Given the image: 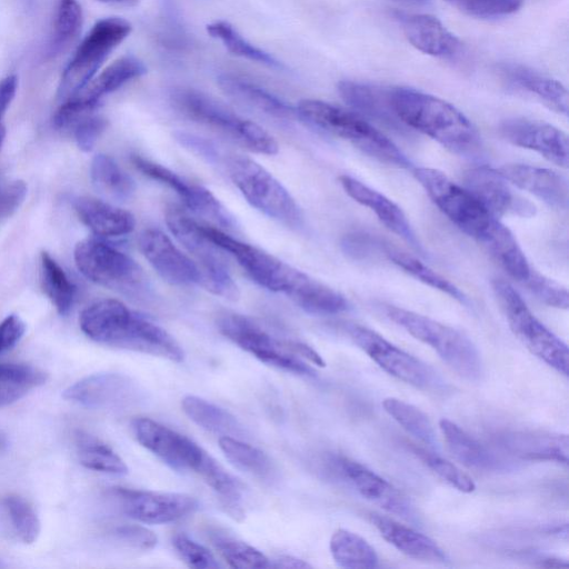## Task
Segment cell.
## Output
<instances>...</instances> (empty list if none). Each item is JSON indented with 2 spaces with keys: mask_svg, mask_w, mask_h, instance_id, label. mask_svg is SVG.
I'll return each mask as SVG.
<instances>
[{
  "mask_svg": "<svg viewBox=\"0 0 569 569\" xmlns=\"http://www.w3.org/2000/svg\"><path fill=\"white\" fill-rule=\"evenodd\" d=\"M201 227L261 287L287 295L297 306L312 315L328 316L339 308L341 297L335 289L214 226L201 223Z\"/></svg>",
  "mask_w": 569,
  "mask_h": 569,
  "instance_id": "obj_1",
  "label": "cell"
},
{
  "mask_svg": "<svg viewBox=\"0 0 569 569\" xmlns=\"http://www.w3.org/2000/svg\"><path fill=\"white\" fill-rule=\"evenodd\" d=\"M82 332L91 340L174 362L184 359L179 342L163 328L114 299L99 300L80 315Z\"/></svg>",
  "mask_w": 569,
  "mask_h": 569,
  "instance_id": "obj_2",
  "label": "cell"
},
{
  "mask_svg": "<svg viewBox=\"0 0 569 569\" xmlns=\"http://www.w3.org/2000/svg\"><path fill=\"white\" fill-rule=\"evenodd\" d=\"M391 108L407 127L436 140L451 152L472 157L481 148L480 134L455 106L407 87L388 89Z\"/></svg>",
  "mask_w": 569,
  "mask_h": 569,
  "instance_id": "obj_3",
  "label": "cell"
},
{
  "mask_svg": "<svg viewBox=\"0 0 569 569\" xmlns=\"http://www.w3.org/2000/svg\"><path fill=\"white\" fill-rule=\"evenodd\" d=\"M296 109L300 119L349 141L367 156L397 168H410L406 154L356 111L316 99L301 100Z\"/></svg>",
  "mask_w": 569,
  "mask_h": 569,
  "instance_id": "obj_4",
  "label": "cell"
},
{
  "mask_svg": "<svg viewBox=\"0 0 569 569\" xmlns=\"http://www.w3.org/2000/svg\"><path fill=\"white\" fill-rule=\"evenodd\" d=\"M170 101L188 119L218 131L251 151L270 156L278 152V143L264 129L202 91L176 87L170 91Z\"/></svg>",
  "mask_w": 569,
  "mask_h": 569,
  "instance_id": "obj_5",
  "label": "cell"
},
{
  "mask_svg": "<svg viewBox=\"0 0 569 569\" xmlns=\"http://www.w3.org/2000/svg\"><path fill=\"white\" fill-rule=\"evenodd\" d=\"M74 262L90 281L137 302H149L153 288L143 269L128 254L103 241L86 239L74 248Z\"/></svg>",
  "mask_w": 569,
  "mask_h": 569,
  "instance_id": "obj_6",
  "label": "cell"
},
{
  "mask_svg": "<svg viewBox=\"0 0 569 569\" xmlns=\"http://www.w3.org/2000/svg\"><path fill=\"white\" fill-rule=\"evenodd\" d=\"M386 316L409 335L430 346L438 356L460 377L478 381L482 375V361L475 343L461 331L427 316L385 306Z\"/></svg>",
  "mask_w": 569,
  "mask_h": 569,
  "instance_id": "obj_7",
  "label": "cell"
},
{
  "mask_svg": "<svg viewBox=\"0 0 569 569\" xmlns=\"http://www.w3.org/2000/svg\"><path fill=\"white\" fill-rule=\"evenodd\" d=\"M223 166L247 201L268 217L299 229L301 210L287 189L254 160L239 154L226 157Z\"/></svg>",
  "mask_w": 569,
  "mask_h": 569,
  "instance_id": "obj_8",
  "label": "cell"
},
{
  "mask_svg": "<svg viewBox=\"0 0 569 569\" xmlns=\"http://www.w3.org/2000/svg\"><path fill=\"white\" fill-rule=\"evenodd\" d=\"M166 223L176 239L194 258L201 272L200 286L217 296L237 300L239 288L229 273L222 254L226 251L206 234L201 223L174 204L166 209Z\"/></svg>",
  "mask_w": 569,
  "mask_h": 569,
  "instance_id": "obj_9",
  "label": "cell"
},
{
  "mask_svg": "<svg viewBox=\"0 0 569 569\" xmlns=\"http://www.w3.org/2000/svg\"><path fill=\"white\" fill-rule=\"evenodd\" d=\"M219 331L261 362L301 376H315L313 368L299 356L300 341L282 339L246 316L223 312L217 319Z\"/></svg>",
  "mask_w": 569,
  "mask_h": 569,
  "instance_id": "obj_10",
  "label": "cell"
},
{
  "mask_svg": "<svg viewBox=\"0 0 569 569\" xmlns=\"http://www.w3.org/2000/svg\"><path fill=\"white\" fill-rule=\"evenodd\" d=\"M492 290L515 336L539 359L568 377V346L528 308L519 292L506 280H492Z\"/></svg>",
  "mask_w": 569,
  "mask_h": 569,
  "instance_id": "obj_11",
  "label": "cell"
},
{
  "mask_svg": "<svg viewBox=\"0 0 569 569\" xmlns=\"http://www.w3.org/2000/svg\"><path fill=\"white\" fill-rule=\"evenodd\" d=\"M131 31V23L121 17L98 20L64 68L58 87V98L64 101L76 96Z\"/></svg>",
  "mask_w": 569,
  "mask_h": 569,
  "instance_id": "obj_12",
  "label": "cell"
},
{
  "mask_svg": "<svg viewBox=\"0 0 569 569\" xmlns=\"http://www.w3.org/2000/svg\"><path fill=\"white\" fill-rule=\"evenodd\" d=\"M413 176L433 203L462 232L481 241L497 217L465 187L433 168H415Z\"/></svg>",
  "mask_w": 569,
  "mask_h": 569,
  "instance_id": "obj_13",
  "label": "cell"
},
{
  "mask_svg": "<svg viewBox=\"0 0 569 569\" xmlns=\"http://www.w3.org/2000/svg\"><path fill=\"white\" fill-rule=\"evenodd\" d=\"M345 330L350 339L390 376L423 390L440 386L441 381L431 367L392 345L376 331L356 323H347Z\"/></svg>",
  "mask_w": 569,
  "mask_h": 569,
  "instance_id": "obj_14",
  "label": "cell"
},
{
  "mask_svg": "<svg viewBox=\"0 0 569 569\" xmlns=\"http://www.w3.org/2000/svg\"><path fill=\"white\" fill-rule=\"evenodd\" d=\"M136 440L162 462L177 471L199 473L209 453L189 437L152 419L131 422Z\"/></svg>",
  "mask_w": 569,
  "mask_h": 569,
  "instance_id": "obj_15",
  "label": "cell"
},
{
  "mask_svg": "<svg viewBox=\"0 0 569 569\" xmlns=\"http://www.w3.org/2000/svg\"><path fill=\"white\" fill-rule=\"evenodd\" d=\"M131 162L144 176L174 190L190 210L210 220L214 227L219 226V229L230 232L239 230L234 216L204 187L139 154H132Z\"/></svg>",
  "mask_w": 569,
  "mask_h": 569,
  "instance_id": "obj_16",
  "label": "cell"
},
{
  "mask_svg": "<svg viewBox=\"0 0 569 569\" xmlns=\"http://www.w3.org/2000/svg\"><path fill=\"white\" fill-rule=\"evenodd\" d=\"M110 493L123 515L142 523L174 522L199 507L194 497L182 492L113 488Z\"/></svg>",
  "mask_w": 569,
  "mask_h": 569,
  "instance_id": "obj_17",
  "label": "cell"
},
{
  "mask_svg": "<svg viewBox=\"0 0 569 569\" xmlns=\"http://www.w3.org/2000/svg\"><path fill=\"white\" fill-rule=\"evenodd\" d=\"M463 181V187L497 218L506 214L530 218L536 214V206L516 193L496 168H471L465 172Z\"/></svg>",
  "mask_w": 569,
  "mask_h": 569,
  "instance_id": "obj_18",
  "label": "cell"
},
{
  "mask_svg": "<svg viewBox=\"0 0 569 569\" xmlns=\"http://www.w3.org/2000/svg\"><path fill=\"white\" fill-rule=\"evenodd\" d=\"M138 385L118 372H99L87 376L69 386L63 398L93 409L121 408L139 399Z\"/></svg>",
  "mask_w": 569,
  "mask_h": 569,
  "instance_id": "obj_19",
  "label": "cell"
},
{
  "mask_svg": "<svg viewBox=\"0 0 569 569\" xmlns=\"http://www.w3.org/2000/svg\"><path fill=\"white\" fill-rule=\"evenodd\" d=\"M499 132L508 142L536 151L548 161L568 168V136L561 129L539 120L512 118L500 124Z\"/></svg>",
  "mask_w": 569,
  "mask_h": 569,
  "instance_id": "obj_20",
  "label": "cell"
},
{
  "mask_svg": "<svg viewBox=\"0 0 569 569\" xmlns=\"http://www.w3.org/2000/svg\"><path fill=\"white\" fill-rule=\"evenodd\" d=\"M337 462L343 478L362 498L389 513L418 522V515L408 497L389 481L351 459L340 458Z\"/></svg>",
  "mask_w": 569,
  "mask_h": 569,
  "instance_id": "obj_21",
  "label": "cell"
},
{
  "mask_svg": "<svg viewBox=\"0 0 569 569\" xmlns=\"http://www.w3.org/2000/svg\"><path fill=\"white\" fill-rule=\"evenodd\" d=\"M139 247L157 273L170 284H200L197 263L178 249L170 238L158 229H147L139 237Z\"/></svg>",
  "mask_w": 569,
  "mask_h": 569,
  "instance_id": "obj_22",
  "label": "cell"
},
{
  "mask_svg": "<svg viewBox=\"0 0 569 569\" xmlns=\"http://www.w3.org/2000/svg\"><path fill=\"white\" fill-rule=\"evenodd\" d=\"M339 182L349 197L373 211L390 231L406 241L413 250L425 254L407 216L397 203L353 177L342 174L339 177Z\"/></svg>",
  "mask_w": 569,
  "mask_h": 569,
  "instance_id": "obj_23",
  "label": "cell"
},
{
  "mask_svg": "<svg viewBox=\"0 0 569 569\" xmlns=\"http://www.w3.org/2000/svg\"><path fill=\"white\" fill-rule=\"evenodd\" d=\"M395 18L399 21L407 40L417 50L441 59H450L458 54L461 42L436 17L427 13H406L397 11Z\"/></svg>",
  "mask_w": 569,
  "mask_h": 569,
  "instance_id": "obj_24",
  "label": "cell"
},
{
  "mask_svg": "<svg viewBox=\"0 0 569 569\" xmlns=\"http://www.w3.org/2000/svg\"><path fill=\"white\" fill-rule=\"evenodd\" d=\"M510 183L556 209H567L568 180L559 172L530 164L512 163L496 168Z\"/></svg>",
  "mask_w": 569,
  "mask_h": 569,
  "instance_id": "obj_25",
  "label": "cell"
},
{
  "mask_svg": "<svg viewBox=\"0 0 569 569\" xmlns=\"http://www.w3.org/2000/svg\"><path fill=\"white\" fill-rule=\"evenodd\" d=\"M369 519L381 537L403 555L433 563L449 561L445 550L427 535L378 513H370Z\"/></svg>",
  "mask_w": 569,
  "mask_h": 569,
  "instance_id": "obj_26",
  "label": "cell"
},
{
  "mask_svg": "<svg viewBox=\"0 0 569 569\" xmlns=\"http://www.w3.org/2000/svg\"><path fill=\"white\" fill-rule=\"evenodd\" d=\"M337 88L342 100L360 116L396 131L407 129L391 108L388 89L352 80H342Z\"/></svg>",
  "mask_w": 569,
  "mask_h": 569,
  "instance_id": "obj_27",
  "label": "cell"
},
{
  "mask_svg": "<svg viewBox=\"0 0 569 569\" xmlns=\"http://www.w3.org/2000/svg\"><path fill=\"white\" fill-rule=\"evenodd\" d=\"M218 86L238 103L276 119L299 118L297 109L270 91L234 73H220Z\"/></svg>",
  "mask_w": 569,
  "mask_h": 569,
  "instance_id": "obj_28",
  "label": "cell"
},
{
  "mask_svg": "<svg viewBox=\"0 0 569 569\" xmlns=\"http://www.w3.org/2000/svg\"><path fill=\"white\" fill-rule=\"evenodd\" d=\"M73 208L79 219L99 237H120L136 226L131 212L92 197H77Z\"/></svg>",
  "mask_w": 569,
  "mask_h": 569,
  "instance_id": "obj_29",
  "label": "cell"
},
{
  "mask_svg": "<svg viewBox=\"0 0 569 569\" xmlns=\"http://www.w3.org/2000/svg\"><path fill=\"white\" fill-rule=\"evenodd\" d=\"M500 441L509 452L519 458L568 465L569 440L567 435L513 431L502 435Z\"/></svg>",
  "mask_w": 569,
  "mask_h": 569,
  "instance_id": "obj_30",
  "label": "cell"
},
{
  "mask_svg": "<svg viewBox=\"0 0 569 569\" xmlns=\"http://www.w3.org/2000/svg\"><path fill=\"white\" fill-rule=\"evenodd\" d=\"M499 70L513 86L533 94L553 111L568 114V91L560 81L518 63H502Z\"/></svg>",
  "mask_w": 569,
  "mask_h": 569,
  "instance_id": "obj_31",
  "label": "cell"
},
{
  "mask_svg": "<svg viewBox=\"0 0 569 569\" xmlns=\"http://www.w3.org/2000/svg\"><path fill=\"white\" fill-rule=\"evenodd\" d=\"M146 73L143 61L131 54L123 56L96 74L72 98L97 108L104 96Z\"/></svg>",
  "mask_w": 569,
  "mask_h": 569,
  "instance_id": "obj_32",
  "label": "cell"
},
{
  "mask_svg": "<svg viewBox=\"0 0 569 569\" xmlns=\"http://www.w3.org/2000/svg\"><path fill=\"white\" fill-rule=\"evenodd\" d=\"M480 243L488 249L512 279L522 283L528 279L532 268L516 237L499 218L495 220Z\"/></svg>",
  "mask_w": 569,
  "mask_h": 569,
  "instance_id": "obj_33",
  "label": "cell"
},
{
  "mask_svg": "<svg viewBox=\"0 0 569 569\" xmlns=\"http://www.w3.org/2000/svg\"><path fill=\"white\" fill-rule=\"evenodd\" d=\"M439 429L450 452L466 467L485 471L500 467L492 452L451 420L440 419Z\"/></svg>",
  "mask_w": 569,
  "mask_h": 569,
  "instance_id": "obj_34",
  "label": "cell"
},
{
  "mask_svg": "<svg viewBox=\"0 0 569 569\" xmlns=\"http://www.w3.org/2000/svg\"><path fill=\"white\" fill-rule=\"evenodd\" d=\"M219 447L237 469L268 483L278 480V469L264 451L229 436L219 438Z\"/></svg>",
  "mask_w": 569,
  "mask_h": 569,
  "instance_id": "obj_35",
  "label": "cell"
},
{
  "mask_svg": "<svg viewBox=\"0 0 569 569\" xmlns=\"http://www.w3.org/2000/svg\"><path fill=\"white\" fill-rule=\"evenodd\" d=\"M183 412L200 428L221 436L241 439L246 430L228 410L197 396H186L181 401Z\"/></svg>",
  "mask_w": 569,
  "mask_h": 569,
  "instance_id": "obj_36",
  "label": "cell"
},
{
  "mask_svg": "<svg viewBox=\"0 0 569 569\" xmlns=\"http://www.w3.org/2000/svg\"><path fill=\"white\" fill-rule=\"evenodd\" d=\"M330 553L342 568H376L379 558L375 548L361 536L339 528L330 538Z\"/></svg>",
  "mask_w": 569,
  "mask_h": 569,
  "instance_id": "obj_37",
  "label": "cell"
},
{
  "mask_svg": "<svg viewBox=\"0 0 569 569\" xmlns=\"http://www.w3.org/2000/svg\"><path fill=\"white\" fill-rule=\"evenodd\" d=\"M93 186L106 197L116 201H127L136 191L133 179L107 154H96L90 166Z\"/></svg>",
  "mask_w": 569,
  "mask_h": 569,
  "instance_id": "obj_38",
  "label": "cell"
},
{
  "mask_svg": "<svg viewBox=\"0 0 569 569\" xmlns=\"http://www.w3.org/2000/svg\"><path fill=\"white\" fill-rule=\"evenodd\" d=\"M74 442L79 461L83 467L116 476L128 473V467L123 459L93 435L77 430Z\"/></svg>",
  "mask_w": 569,
  "mask_h": 569,
  "instance_id": "obj_39",
  "label": "cell"
},
{
  "mask_svg": "<svg viewBox=\"0 0 569 569\" xmlns=\"http://www.w3.org/2000/svg\"><path fill=\"white\" fill-rule=\"evenodd\" d=\"M210 37L219 40L232 54L263 64L268 68L284 70L286 66L269 52L253 46L234 27L224 20H216L206 26Z\"/></svg>",
  "mask_w": 569,
  "mask_h": 569,
  "instance_id": "obj_40",
  "label": "cell"
},
{
  "mask_svg": "<svg viewBox=\"0 0 569 569\" xmlns=\"http://www.w3.org/2000/svg\"><path fill=\"white\" fill-rule=\"evenodd\" d=\"M46 380V372L33 366L0 363V408L21 399Z\"/></svg>",
  "mask_w": 569,
  "mask_h": 569,
  "instance_id": "obj_41",
  "label": "cell"
},
{
  "mask_svg": "<svg viewBox=\"0 0 569 569\" xmlns=\"http://www.w3.org/2000/svg\"><path fill=\"white\" fill-rule=\"evenodd\" d=\"M386 254L395 264L417 280L450 296L463 306H470V300L462 290L433 271L413 254L392 247H387Z\"/></svg>",
  "mask_w": 569,
  "mask_h": 569,
  "instance_id": "obj_42",
  "label": "cell"
},
{
  "mask_svg": "<svg viewBox=\"0 0 569 569\" xmlns=\"http://www.w3.org/2000/svg\"><path fill=\"white\" fill-rule=\"evenodd\" d=\"M41 283L46 296L59 315L70 312L76 297V287L60 264L47 252L40 254Z\"/></svg>",
  "mask_w": 569,
  "mask_h": 569,
  "instance_id": "obj_43",
  "label": "cell"
},
{
  "mask_svg": "<svg viewBox=\"0 0 569 569\" xmlns=\"http://www.w3.org/2000/svg\"><path fill=\"white\" fill-rule=\"evenodd\" d=\"M381 405L385 411L409 435L431 448L437 447L433 426L423 411L393 397L385 398Z\"/></svg>",
  "mask_w": 569,
  "mask_h": 569,
  "instance_id": "obj_44",
  "label": "cell"
},
{
  "mask_svg": "<svg viewBox=\"0 0 569 569\" xmlns=\"http://www.w3.org/2000/svg\"><path fill=\"white\" fill-rule=\"evenodd\" d=\"M210 539L222 558L232 568H271V560L260 550L244 541L219 531L211 532Z\"/></svg>",
  "mask_w": 569,
  "mask_h": 569,
  "instance_id": "obj_45",
  "label": "cell"
},
{
  "mask_svg": "<svg viewBox=\"0 0 569 569\" xmlns=\"http://www.w3.org/2000/svg\"><path fill=\"white\" fill-rule=\"evenodd\" d=\"M82 26V9L77 0H59L49 49L59 53L72 42Z\"/></svg>",
  "mask_w": 569,
  "mask_h": 569,
  "instance_id": "obj_46",
  "label": "cell"
},
{
  "mask_svg": "<svg viewBox=\"0 0 569 569\" xmlns=\"http://www.w3.org/2000/svg\"><path fill=\"white\" fill-rule=\"evenodd\" d=\"M2 506L19 539L27 545L33 543L41 531V522L33 507L17 495L4 497Z\"/></svg>",
  "mask_w": 569,
  "mask_h": 569,
  "instance_id": "obj_47",
  "label": "cell"
},
{
  "mask_svg": "<svg viewBox=\"0 0 569 569\" xmlns=\"http://www.w3.org/2000/svg\"><path fill=\"white\" fill-rule=\"evenodd\" d=\"M412 451L429 469L457 490L465 493L475 491L476 483L472 478L455 463L427 449L415 447Z\"/></svg>",
  "mask_w": 569,
  "mask_h": 569,
  "instance_id": "obj_48",
  "label": "cell"
},
{
  "mask_svg": "<svg viewBox=\"0 0 569 569\" xmlns=\"http://www.w3.org/2000/svg\"><path fill=\"white\" fill-rule=\"evenodd\" d=\"M461 12L480 19L502 18L517 12L523 0H446Z\"/></svg>",
  "mask_w": 569,
  "mask_h": 569,
  "instance_id": "obj_49",
  "label": "cell"
},
{
  "mask_svg": "<svg viewBox=\"0 0 569 569\" xmlns=\"http://www.w3.org/2000/svg\"><path fill=\"white\" fill-rule=\"evenodd\" d=\"M523 284L545 305L559 309H568V291L566 287L559 282L547 278L535 269H531V272Z\"/></svg>",
  "mask_w": 569,
  "mask_h": 569,
  "instance_id": "obj_50",
  "label": "cell"
},
{
  "mask_svg": "<svg viewBox=\"0 0 569 569\" xmlns=\"http://www.w3.org/2000/svg\"><path fill=\"white\" fill-rule=\"evenodd\" d=\"M172 545L180 558L189 567L196 569H217L221 567L208 548L183 533L176 535L172 538Z\"/></svg>",
  "mask_w": 569,
  "mask_h": 569,
  "instance_id": "obj_51",
  "label": "cell"
},
{
  "mask_svg": "<svg viewBox=\"0 0 569 569\" xmlns=\"http://www.w3.org/2000/svg\"><path fill=\"white\" fill-rule=\"evenodd\" d=\"M174 139L187 150L208 163L223 166L227 156L211 140L183 131L174 132Z\"/></svg>",
  "mask_w": 569,
  "mask_h": 569,
  "instance_id": "obj_52",
  "label": "cell"
},
{
  "mask_svg": "<svg viewBox=\"0 0 569 569\" xmlns=\"http://www.w3.org/2000/svg\"><path fill=\"white\" fill-rule=\"evenodd\" d=\"M107 128V120L93 112L81 118L73 126V134L77 146L82 151H91L96 142Z\"/></svg>",
  "mask_w": 569,
  "mask_h": 569,
  "instance_id": "obj_53",
  "label": "cell"
},
{
  "mask_svg": "<svg viewBox=\"0 0 569 569\" xmlns=\"http://www.w3.org/2000/svg\"><path fill=\"white\" fill-rule=\"evenodd\" d=\"M113 536L126 546L136 550H150L157 545V536L146 527L124 525L114 528Z\"/></svg>",
  "mask_w": 569,
  "mask_h": 569,
  "instance_id": "obj_54",
  "label": "cell"
},
{
  "mask_svg": "<svg viewBox=\"0 0 569 569\" xmlns=\"http://www.w3.org/2000/svg\"><path fill=\"white\" fill-rule=\"evenodd\" d=\"M26 332V325L17 315H9L0 322V355L13 348Z\"/></svg>",
  "mask_w": 569,
  "mask_h": 569,
  "instance_id": "obj_55",
  "label": "cell"
},
{
  "mask_svg": "<svg viewBox=\"0 0 569 569\" xmlns=\"http://www.w3.org/2000/svg\"><path fill=\"white\" fill-rule=\"evenodd\" d=\"M27 194V186L23 181H13L0 190V217L13 213L23 202Z\"/></svg>",
  "mask_w": 569,
  "mask_h": 569,
  "instance_id": "obj_56",
  "label": "cell"
},
{
  "mask_svg": "<svg viewBox=\"0 0 569 569\" xmlns=\"http://www.w3.org/2000/svg\"><path fill=\"white\" fill-rule=\"evenodd\" d=\"M17 88L18 79L16 76H7L0 80V120L12 102Z\"/></svg>",
  "mask_w": 569,
  "mask_h": 569,
  "instance_id": "obj_57",
  "label": "cell"
},
{
  "mask_svg": "<svg viewBox=\"0 0 569 569\" xmlns=\"http://www.w3.org/2000/svg\"><path fill=\"white\" fill-rule=\"evenodd\" d=\"M271 568H311V565L307 561L292 557V556H280L271 560Z\"/></svg>",
  "mask_w": 569,
  "mask_h": 569,
  "instance_id": "obj_58",
  "label": "cell"
},
{
  "mask_svg": "<svg viewBox=\"0 0 569 569\" xmlns=\"http://www.w3.org/2000/svg\"><path fill=\"white\" fill-rule=\"evenodd\" d=\"M400 3L413 7H428L431 4L432 0H395Z\"/></svg>",
  "mask_w": 569,
  "mask_h": 569,
  "instance_id": "obj_59",
  "label": "cell"
},
{
  "mask_svg": "<svg viewBox=\"0 0 569 569\" xmlns=\"http://www.w3.org/2000/svg\"><path fill=\"white\" fill-rule=\"evenodd\" d=\"M103 3L121 4V6H134L138 0H98Z\"/></svg>",
  "mask_w": 569,
  "mask_h": 569,
  "instance_id": "obj_60",
  "label": "cell"
},
{
  "mask_svg": "<svg viewBox=\"0 0 569 569\" xmlns=\"http://www.w3.org/2000/svg\"><path fill=\"white\" fill-rule=\"evenodd\" d=\"M4 137H6V129H4V127L0 123V150H1V147H2L3 141H4Z\"/></svg>",
  "mask_w": 569,
  "mask_h": 569,
  "instance_id": "obj_61",
  "label": "cell"
},
{
  "mask_svg": "<svg viewBox=\"0 0 569 569\" xmlns=\"http://www.w3.org/2000/svg\"><path fill=\"white\" fill-rule=\"evenodd\" d=\"M6 567V563L2 561V559L0 558V568H3Z\"/></svg>",
  "mask_w": 569,
  "mask_h": 569,
  "instance_id": "obj_62",
  "label": "cell"
}]
</instances>
